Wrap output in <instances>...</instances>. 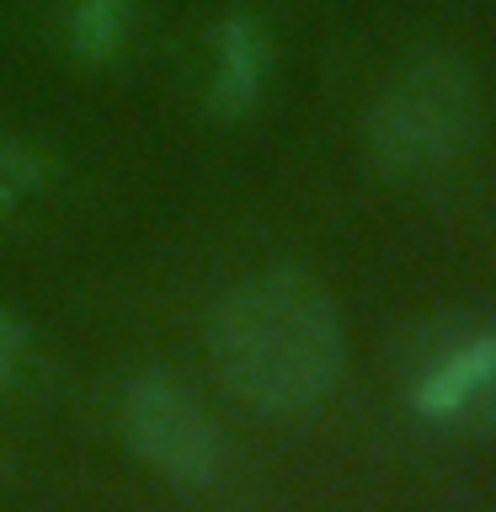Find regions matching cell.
<instances>
[{
  "instance_id": "obj_1",
  "label": "cell",
  "mask_w": 496,
  "mask_h": 512,
  "mask_svg": "<svg viewBox=\"0 0 496 512\" xmlns=\"http://www.w3.org/2000/svg\"><path fill=\"white\" fill-rule=\"evenodd\" d=\"M208 363L224 390L246 400L251 411H310L342 379V310L310 272H251L235 288H224L208 315Z\"/></svg>"
},
{
  "instance_id": "obj_2",
  "label": "cell",
  "mask_w": 496,
  "mask_h": 512,
  "mask_svg": "<svg viewBox=\"0 0 496 512\" xmlns=\"http://www.w3.org/2000/svg\"><path fill=\"white\" fill-rule=\"evenodd\" d=\"M475 128L480 86L454 48H422V54L400 59L379 80L363 118L374 166L384 176H400V182L443 176L475 144Z\"/></svg>"
},
{
  "instance_id": "obj_3",
  "label": "cell",
  "mask_w": 496,
  "mask_h": 512,
  "mask_svg": "<svg viewBox=\"0 0 496 512\" xmlns=\"http://www.w3.org/2000/svg\"><path fill=\"white\" fill-rule=\"evenodd\" d=\"M406 406L443 432L496 427V320L438 315L406 347Z\"/></svg>"
},
{
  "instance_id": "obj_4",
  "label": "cell",
  "mask_w": 496,
  "mask_h": 512,
  "mask_svg": "<svg viewBox=\"0 0 496 512\" xmlns=\"http://www.w3.org/2000/svg\"><path fill=\"white\" fill-rule=\"evenodd\" d=\"M123 427L134 454L150 464L155 475H166L171 486H214L230 464L224 432L214 427V416L198 406V395H187L171 374H150L128 379L123 390Z\"/></svg>"
},
{
  "instance_id": "obj_5",
  "label": "cell",
  "mask_w": 496,
  "mask_h": 512,
  "mask_svg": "<svg viewBox=\"0 0 496 512\" xmlns=\"http://www.w3.org/2000/svg\"><path fill=\"white\" fill-rule=\"evenodd\" d=\"M267 80V32L251 16H224L214 32V75H208V96H214L219 118L256 107Z\"/></svg>"
},
{
  "instance_id": "obj_6",
  "label": "cell",
  "mask_w": 496,
  "mask_h": 512,
  "mask_svg": "<svg viewBox=\"0 0 496 512\" xmlns=\"http://www.w3.org/2000/svg\"><path fill=\"white\" fill-rule=\"evenodd\" d=\"M134 0H64V38L75 54H112L128 32Z\"/></svg>"
},
{
  "instance_id": "obj_7",
  "label": "cell",
  "mask_w": 496,
  "mask_h": 512,
  "mask_svg": "<svg viewBox=\"0 0 496 512\" xmlns=\"http://www.w3.org/2000/svg\"><path fill=\"white\" fill-rule=\"evenodd\" d=\"M38 187H43V155L32 144L0 139V219L16 214Z\"/></svg>"
},
{
  "instance_id": "obj_8",
  "label": "cell",
  "mask_w": 496,
  "mask_h": 512,
  "mask_svg": "<svg viewBox=\"0 0 496 512\" xmlns=\"http://www.w3.org/2000/svg\"><path fill=\"white\" fill-rule=\"evenodd\" d=\"M22 352H27V331L22 320H16L11 310H0V390L16 379V368H22Z\"/></svg>"
}]
</instances>
